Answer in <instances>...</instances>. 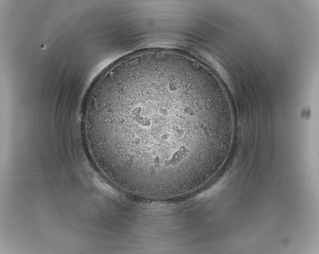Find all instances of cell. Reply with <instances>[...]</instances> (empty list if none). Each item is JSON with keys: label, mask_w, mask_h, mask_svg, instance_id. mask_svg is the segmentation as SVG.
Masks as SVG:
<instances>
[{"label": "cell", "mask_w": 319, "mask_h": 254, "mask_svg": "<svg viewBox=\"0 0 319 254\" xmlns=\"http://www.w3.org/2000/svg\"><path fill=\"white\" fill-rule=\"evenodd\" d=\"M85 131L101 170L124 190L169 198L202 179L225 121L219 97L199 70L152 59L119 67L92 91Z\"/></svg>", "instance_id": "1"}]
</instances>
